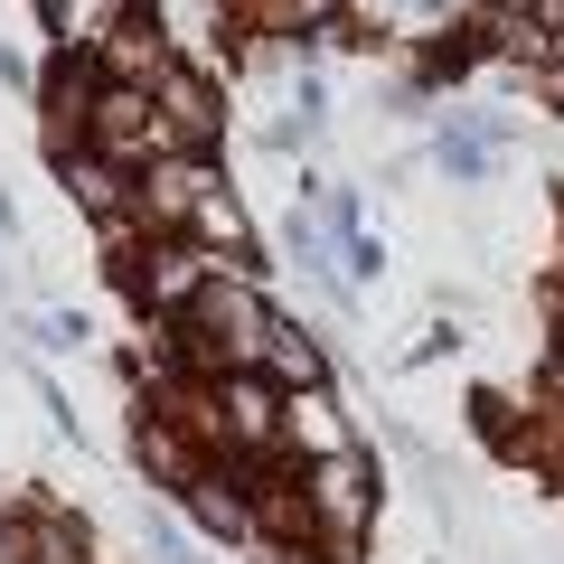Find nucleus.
<instances>
[{
	"label": "nucleus",
	"instance_id": "nucleus-1",
	"mask_svg": "<svg viewBox=\"0 0 564 564\" xmlns=\"http://www.w3.org/2000/svg\"><path fill=\"white\" fill-rule=\"evenodd\" d=\"M188 311H198V329H217V358H236V367H254L263 348H273V329H282L273 311L254 302V282H207Z\"/></svg>",
	"mask_w": 564,
	"mask_h": 564
},
{
	"label": "nucleus",
	"instance_id": "nucleus-2",
	"mask_svg": "<svg viewBox=\"0 0 564 564\" xmlns=\"http://www.w3.org/2000/svg\"><path fill=\"white\" fill-rule=\"evenodd\" d=\"M85 141L113 151V161H151V151L170 141V122H161V104L141 95V85H95V122H85Z\"/></svg>",
	"mask_w": 564,
	"mask_h": 564
},
{
	"label": "nucleus",
	"instance_id": "nucleus-3",
	"mask_svg": "<svg viewBox=\"0 0 564 564\" xmlns=\"http://www.w3.org/2000/svg\"><path fill=\"white\" fill-rule=\"evenodd\" d=\"M311 508H321V518H329V536H358V518H367V462H358V452H329V462H321V480H311Z\"/></svg>",
	"mask_w": 564,
	"mask_h": 564
},
{
	"label": "nucleus",
	"instance_id": "nucleus-4",
	"mask_svg": "<svg viewBox=\"0 0 564 564\" xmlns=\"http://www.w3.org/2000/svg\"><path fill=\"white\" fill-rule=\"evenodd\" d=\"M207 282H217V273H207V254L170 245V254H151V273H141V302H151V311H188Z\"/></svg>",
	"mask_w": 564,
	"mask_h": 564
},
{
	"label": "nucleus",
	"instance_id": "nucleus-5",
	"mask_svg": "<svg viewBox=\"0 0 564 564\" xmlns=\"http://www.w3.org/2000/svg\"><path fill=\"white\" fill-rule=\"evenodd\" d=\"M161 113H170V132H180V141H207V132H217V95H207L188 66H161Z\"/></svg>",
	"mask_w": 564,
	"mask_h": 564
},
{
	"label": "nucleus",
	"instance_id": "nucleus-6",
	"mask_svg": "<svg viewBox=\"0 0 564 564\" xmlns=\"http://www.w3.org/2000/svg\"><path fill=\"white\" fill-rule=\"evenodd\" d=\"M66 188H76V198H85V207H95V217H104V226H113V217H122V161H113V151H95V141H85L76 161H66Z\"/></svg>",
	"mask_w": 564,
	"mask_h": 564
},
{
	"label": "nucleus",
	"instance_id": "nucleus-7",
	"mask_svg": "<svg viewBox=\"0 0 564 564\" xmlns=\"http://www.w3.org/2000/svg\"><path fill=\"white\" fill-rule=\"evenodd\" d=\"M207 188H217V180H207L198 161H161L151 180H141V207H151V217H188V207H198Z\"/></svg>",
	"mask_w": 564,
	"mask_h": 564
},
{
	"label": "nucleus",
	"instance_id": "nucleus-8",
	"mask_svg": "<svg viewBox=\"0 0 564 564\" xmlns=\"http://www.w3.org/2000/svg\"><path fill=\"white\" fill-rule=\"evenodd\" d=\"M226 433H245V443H263V433H273V386L263 377H226Z\"/></svg>",
	"mask_w": 564,
	"mask_h": 564
},
{
	"label": "nucleus",
	"instance_id": "nucleus-9",
	"mask_svg": "<svg viewBox=\"0 0 564 564\" xmlns=\"http://www.w3.org/2000/svg\"><path fill=\"white\" fill-rule=\"evenodd\" d=\"M188 518L217 527V536H245V499H236L226 480H188Z\"/></svg>",
	"mask_w": 564,
	"mask_h": 564
},
{
	"label": "nucleus",
	"instance_id": "nucleus-10",
	"mask_svg": "<svg viewBox=\"0 0 564 564\" xmlns=\"http://www.w3.org/2000/svg\"><path fill=\"white\" fill-rule=\"evenodd\" d=\"M188 226H198V236H207V245H226V254H236V245H245V207H236V198H226V188H207V198H198V207H188Z\"/></svg>",
	"mask_w": 564,
	"mask_h": 564
},
{
	"label": "nucleus",
	"instance_id": "nucleus-11",
	"mask_svg": "<svg viewBox=\"0 0 564 564\" xmlns=\"http://www.w3.org/2000/svg\"><path fill=\"white\" fill-rule=\"evenodd\" d=\"M263 358H273L282 386H321V348H311L302 329H273V348H263Z\"/></svg>",
	"mask_w": 564,
	"mask_h": 564
},
{
	"label": "nucleus",
	"instance_id": "nucleus-12",
	"mask_svg": "<svg viewBox=\"0 0 564 564\" xmlns=\"http://www.w3.org/2000/svg\"><path fill=\"white\" fill-rule=\"evenodd\" d=\"M273 10H282V20H292V29H329V20H339V10H348V0H273Z\"/></svg>",
	"mask_w": 564,
	"mask_h": 564
},
{
	"label": "nucleus",
	"instance_id": "nucleus-13",
	"mask_svg": "<svg viewBox=\"0 0 564 564\" xmlns=\"http://www.w3.org/2000/svg\"><path fill=\"white\" fill-rule=\"evenodd\" d=\"M489 10H508V20H536V0H489Z\"/></svg>",
	"mask_w": 564,
	"mask_h": 564
}]
</instances>
